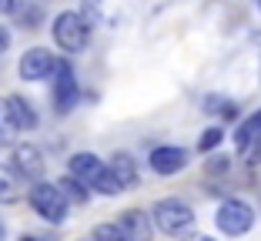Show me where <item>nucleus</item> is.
I'll return each mask as SVG.
<instances>
[{
  "label": "nucleus",
  "mask_w": 261,
  "mask_h": 241,
  "mask_svg": "<svg viewBox=\"0 0 261 241\" xmlns=\"http://www.w3.org/2000/svg\"><path fill=\"white\" fill-rule=\"evenodd\" d=\"M151 218H154V225L161 228L164 234H174V238H181L185 231H191L194 211H191V204L181 201V198H161V201L151 208Z\"/></svg>",
  "instance_id": "obj_1"
},
{
  "label": "nucleus",
  "mask_w": 261,
  "mask_h": 241,
  "mask_svg": "<svg viewBox=\"0 0 261 241\" xmlns=\"http://www.w3.org/2000/svg\"><path fill=\"white\" fill-rule=\"evenodd\" d=\"M54 104H57V114H67V111L77 104V81H74V70H70L67 64H57Z\"/></svg>",
  "instance_id": "obj_8"
},
{
  "label": "nucleus",
  "mask_w": 261,
  "mask_h": 241,
  "mask_svg": "<svg viewBox=\"0 0 261 241\" xmlns=\"http://www.w3.org/2000/svg\"><path fill=\"white\" fill-rule=\"evenodd\" d=\"M0 241H4V225H0Z\"/></svg>",
  "instance_id": "obj_25"
},
{
  "label": "nucleus",
  "mask_w": 261,
  "mask_h": 241,
  "mask_svg": "<svg viewBox=\"0 0 261 241\" xmlns=\"http://www.w3.org/2000/svg\"><path fill=\"white\" fill-rule=\"evenodd\" d=\"M215 221H218V228H221V234H228V238H241V234L251 231L254 211H251V204L241 201V198H228V201H221Z\"/></svg>",
  "instance_id": "obj_4"
},
{
  "label": "nucleus",
  "mask_w": 261,
  "mask_h": 241,
  "mask_svg": "<svg viewBox=\"0 0 261 241\" xmlns=\"http://www.w3.org/2000/svg\"><path fill=\"white\" fill-rule=\"evenodd\" d=\"M20 241H44V238H34V234H23Z\"/></svg>",
  "instance_id": "obj_24"
},
{
  "label": "nucleus",
  "mask_w": 261,
  "mask_h": 241,
  "mask_svg": "<svg viewBox=\"0 0 261 241\" xmlns=\"http://www.w3.org/2000/svg\"><path fill=\"white\" fill-rule=\"evenodd\" d=\"M0 14H20V0H0Z\"/></svg>",
  "instance_id": "obj_20"
},
{
  "label": "nucleus",
  "mask_w": 261,
  "mask_h": 241,
  "mask_svg": "<svg viewBox=\"0 0 261 241\" xmlns=\"http://www.w3.org/2000/svg\"><path fill=\"white\" fill-rule=\"evenodd\" d=\"M108 168L117 174V181H121L124 188H134V184H138V164H134V157H130L127 151H117V154L108 161Z\"/></svg>",
  "instance_id": "obj_12"
},
{
  "label": "nucleus",
  "mask_w": 261,
  "mask_h": 241,
  "mask_svg": "<svg viewBox=\"0 0 261 241\" xmlns=\"http://www.w3.org/2000/svg\"><path fill=\"white\" fill-rule=\"evenodd\" d=\"M14 168H17L20 178L40 181V174H44V154H40L34 144H17L14 148Z\"/></svg>",
  "instance_id": "obj_9"
},
{
  "label": "nucleus",
  "mask_w": 261,
  "mask_h": 241,
  "mask_svg": "<svg viewBox=\"0 0 261 241\" xmlns=\"http://www.w3.org/2000/svg\"><path fill=\"white\" fill-rule=\"evenodd\" d=\"M20 174L17 168H0V204H14L20 198Z\"/></svg>",
  "instance_id": "obj_13"
},
{
  "label": "nucleus",
  "mask_w": 261,
  "mask_h": 241,
  "mask_svg": "<svg viewBox=\"0 0 261 241\" xmlns=\"http://www.w3.org/2000/svg\"><path fill=\"white\" fill-rule=\"evenodd\" d=\"M7 47H10V31L0 27V50H7Z\"/></svg>",
  "instance_id": "obj_22"
},
{
  "label": "nucleus",
  "mask_w": 261,
  "mask_h": 241,
  "mask_svg": "<svg viewBox=\"0 0 261 241\" xmlns=\"http://www.w3.org/2000/svg\"><path fill=\"white\" fill-rule=\"evenodd\" d=\"M188 241H211V238H204V234H194V238H188Z\"/></svg>",
  "instance_id": "obj_23"
},
{
  "label": "nucleus",
  "mask_w": 261,
  "mask_h": 241,
  "mask_svg": "<svg viewBox=\"0 0 261 241\" xmlns=\"http://www.w3.org/2000/svg\"><path fill=\"white\" fill-rule=\"evenodd\" d=\"M91 241H127L121 225H97L91 231Z\"/></svg>",
  "instance_id": "obj_16"
},
{
  "label": "nucleus",
  "mask_w": 261,
  "mask_h": 241,
  "mask_svg": "<svg viewBox=\"0 0 261 241\" xmlns=\"http://www.w3.org/2000/svg\"><path fill=\"white\" fill-rule=\"evenodd\" d=\"M117 225L124 228V234H127V241H151L154 238V218L147 215V211H141V208H127L121 215V221Z\"/></svg>",
  "instance_id": "obj_6"
},
{
  "label": "nucleus",
  "mask_w": 261,
  "mask_h": 241,
  "mask_svg": "<svg viewBox=\"0 0 261 241\" xmlns=\"http://www.w3.org/2000/svg\"><path fill=\"white\" fill-rule=\"evenodd\" d=\"M221 141H224V131H221V127H207V131L201 134V141H198V151H201V154H207V151H215Z\"/></svg>",
  "instance_id": "obj_18"
},
{
  "label": "nucleus",
  "mask_w": 261,
  "mask_h": 241,
  "mask_svg": "<svg viewBox=\"0 0 261 241\" xmlns=\"http://www.w3.org/2000/svg\"><path fill=\"white\" fill-rule=\"evenodd\" d=\"M147 161H151L154 174L171 178V174H177V171H185V168H188V151L185 148H154Z\"/></svg>",
  "instance_id": "obj_7"
},
{
  "label": "nucleus",
  "mask_w": 261,
  "mask_h": 241,
  "mask_svg": "<svg viewBox=\"0 0 261 241\" xmlns=\"http://www.w3.org/2000/svg\"><path fill=\"white\" fill-rule=\"evenodd\" d=\"M207 171H211V174H224V171H228V157H224V154H215L211 161H207Z\"/></svg>",
  "instance_id": "obj_19"
},
{
  "label": "nucleus",
  "mask_w": 261,
  "mask_h": 241,
  "mask_svg": "<svg viewBox=\"0 0 261 241\" xmlns=\"http://www.w3.org/2000/svg\"><path fill=\"white\" fill-rule=\"evenodd\" d=\"M20 121H17L14 108H10V97H0V148L17 144V134H20Z\"/></svg>",
  "instance_id": "obj_11"
},
{
  "label": "nucleus",
  "mask_w": 261,
  "mask_h": 241,
  "mask_svg": "<svg viewBox=\"0 0 261 241\" xmlns=\"http://www.w3.org/2000/svg\"><path fill=\"white\" fill-rule=\"evenodd\" d=\"M258 7H261V0H258Z\"/></svg>",
  "instance_id": "obj_26"
},
{
  "label": "nucleus",
  "mask_w": 261,
  "mask_h": 241,
  "mask_svg": "<svg viewBox=\"0 0 261 241\" xmlns=\"http://www.w3.org/2000/svg\"><path fill=\"white\" fill-rule=\"evenodd\" d=\"M40 17H44V14H40V7H31L27 14H23V20H27V23H37Z\"/></svg>",
  "instance_id": "obj_21"
},
{
  "label": "nucleus",
  "mask_w": 261,
  "mask_h": 241,
  "mask_svg": "<svg viewBox=\"0 0 261 241\" xmlns=\"http://www.w3.org/2000/svg\"><path fill=\"white\" fill-rule=\"evenodd\" d=\"M108 171V164L100 161L97 154H91V151H77L74 157H70V174H74V178H81L84 181V184H97V178L100 174Z\"/></svg>",
  "instance_id": "obj_10"
},
{
  "label": "nucleus",
  "mask_w": 261,
  "mask_h": 241,
  "mask_svg": "<svg viewBox=\"0 0 261 241\" xmlns=\"http://www.w3.org/2000/svg\"><path fill=\"white\" fill-rule=\"evenodd\" d=\"M10 108H14V114H17V121H20V127H23V131L37 127V111H34L31 104L23 101L20 94H10Z\"/></svg>",
  "instance_id": "obj_15"
},
{
  "label": "nucleus",
  "mask_w": 261,
  "mask_h": 241,
  "mask_svg": "<svg viewBox=\"0 0 261 241\" xmlns=\"http://www.w3.org/2000/svg\"><path fill=\"white\" fill-rule=\"evenodd\" d=\"M17 70H20L23 81L34 84V81H47L50 74H57V61H54V54H50L47 47H31V50L20 57Z\"/></svg>",
  "instance_id": "obj_5"
},
{
  "label": "nucleus",
  "mask_w": 261,
  "mask_h": 241,
  "mask_svg": "<svg viewBox=\"0 0 261 241\" xmlns=\"http://www.w3.org/2000/svg\"><path fill=\"white\" fill-rule=\"evenodd\" d=\"M87 37H91V20H87L84 14H74V10H67V14H57L54 17V44L61 47V50H81V47L87 44Z\"/></svg>",
  "instance_id": "obj_2"
},
{
  "label": "nucleus",
  "mask_w": 261,
  "mask_h": 241,
  "mask_svg": "<svg viewBox=\"0 0 261 241\" xmlns=\"http://www.w3.org/2000/svg\"><path fill=\"white\" fill-rule=\"evenodd\" d=\"M31 204L34 211H37L44 221H50V225H61L64 218H67V198H64L61 184H47V181H37V184L31 188Z\"/></svg>",
  "instance_id": "obj_3"
},
{
  "label": "nucleus",
  "mask_w": 261,
  "mask_h": 241,
  "mask_svg": "<svg viewBox=\"0 0 261 241\" xmlns=\"http://www.w3.org/2000/svg\"><path fill=\"white\" fill-rule=\"evenodd\" d=\"M61 191H64V198H67L70 204H84L87 198H91V184H84V181L74 178V174L61 181Z\"/></svg>",
  "instance_id": "obj_14"
},
{
  "label": "nucleus",
  "mask_w": 261,
  "mask_h": 241,
  "mask_svg": "<svg viewBox=\"0 0 261 241\" xmlns=\"http://www.w3.org/2000/svg\"><path fill=\"white\" fill-rule=\"evenodd\" d=\"M94 188H97L100 195H121V191H124V184L117 181V174L111 171V168H108V171H104V174L97 178V184H94Z\"/></svg>",
  "instance_id": "obj_17"
}]
</instances>
